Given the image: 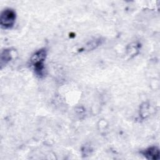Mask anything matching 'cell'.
I'll return each mask as SVG.
<instances>
[{
    "instance_id": "obj_1",
    "label": "cell",
    "mask_w": 160,
    "mask_h": 160,
    "mask_svg": "<svg viewBox=\"0 0 160 160\" xmlns=\"http://www.w3.org/2000/svg\"><path fill=\"white\" fill-rule=\"evenodd\" d=\"M47 52L46 49L42 48L35 52L30 58V64L33 68L35 74L41 77L44 73V61L46 58Z\"/></svg>"
},
{
    "instance_id": "obj_2",
    "label": "cell",
    "mask_w": 160,
    "mask_h": 160,
    "mask_svg": "<svg viewBox=\"0 0 160 160\" xmlns=\"http://www.w3.org/2000/svg\"><path fill=\"white\" fill-rule=\"evenodd\" d=\"M16 13L11 8H6L2 10L0 15V25L4 29H11L16 22Z\"/></svg>"
},
{
    "instance_id": "obj_3",
    "label": "cell",
    "mask_w": 160,
    "mask_h": 160,
    "mask_svg": "<svg viewBox=\"0 0 160 160\" xmlns=\"http://www.w3.org/2000/svg\"><path fill=\"white\" fill-rule=\"evenodd\" d=\"M144 158L149 160H157L159 158V149L157 146L149 147L141 152Z\"/></svg>"
},
{
    "instance_id": "obj_4",
    "label": "cell",
    "mask_w": 160,
    "mask_h": 160,
    "mask_svg": "<svg viewBox=\"0 0 160 160\" xmlns=\"http://www.w3.org/2000/svg\"><path fill=\"white\" fill-rule=\"evenodd\" d=\"M12 59L11 50L10 49H4L1 54L0 65L1 68L2 69Z\"/></svg>"
},
{
    "instance_id": "obj_5",
    "label": "cell",
    "mask_w": 160,
    "mask_h": 160,
    "mask_svg": "<svg viewBox=\"0 0 160 160\" xmlns=\"http://www.w3.org/2000/svg\"><path fill=\"white\" fill-rule=\"evenodd\" d=\"M102 40L101 38H98V39H95L94 40H92V41H89L86 44V49L87 50H89V51L96 49L98 46H99L102 43Z\"/></svg>"
}]
</instances>
